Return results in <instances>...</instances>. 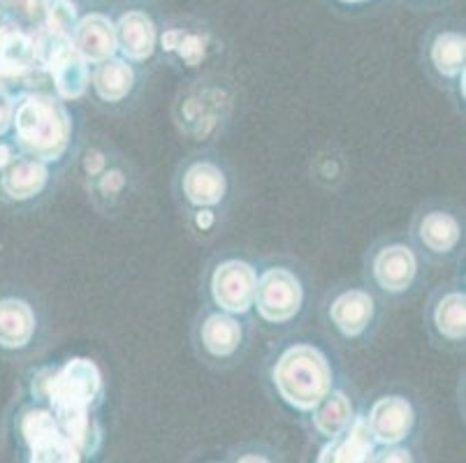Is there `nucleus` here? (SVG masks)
<instances>
[{
    "label": "nucleus",
    "instance_id": "4be33fe9",
    "mask_svg": "<svg viewBox=\"0 0 466 463\" xmlns=\"http://www.w3.org/2000/svg\"><path fill=\"white\" fill-rule=\"evenodd\" d=\"M72 46L88 65L107 61L116 56V35H114V19L107 12H86L79 16L72 31Z\"/></svg>",
    "mask_w": 466,
    "mask_h": 463
},
{
    "label": "nucleus",
    "instance_id": "dca6fc26",
    "mask_svg": "<svg viewBox=\"0 0 466 463\" xmlns=\"http://www.w3.org/2000/svg\"><path fill=\"white\" fill-rule=\"evenodd\" d=\"M63 172V167L19 153L12 163L0 169V199L15 209L40 206L54 195Z\"/></svg>",
    "mask_w": 466,
    "mask_h": 463
},
{
    "label": "nucleus",
    "instance_id": "1a4fd4ad",
    "mask_svg": "<svg viewBox=\"0 0 466 463\" xmlns=\"http://www.w3.org/2000/svg\"><path fill=\"white\" fill-rule=\"evenodd\" d=\"M31 401L45 403L56 415L97 410L107 397L100 364L91 357H67L61 364H45L28 373Z\"/></svg>",
    "mask_w": 466,
    "mask_h": 463
},
{
    "label": "nucleus",
    "instance_id": "c85d7f7f",
    "mask_svg": "<svg viewBox=\"0 0 466 463\" xmlns=\"http://www.w3.org/2000/svg\"><path fill=\"white\" fill-rule=\"evenodd\" d=\"M12 107H15V97L0 88V139H5L10 135Z\"/></svg>",
    "mask_w": 466,
    "mask_h": 463
},
{
    "label": "nucleus",
    "instance_id": "9b49d317",
    "mask_svg": "<svg viewBox=\"0 0 466 463\" xmlns=\"http://www.w3.org/2000/svg\"><path fill=\"white\" fill-rule=\"evenodd\" d=\"M406 235L430 267L460 265L466 250L464 206L448 197L425 199L415 206Z\"/></svg>",
    "mask_w": 466,
    "mask_h": 463
},
{
    "label": "nucleus",
    "instance_id": "9d476101",
    "mask_svg": "<svg viewBox=\"0 0 466 463\" xmlns=\"http://www.w3.org/2000/svg\"><path fill=\"white\" fill-rule=\"evenodd\" d=\"M256 320L232 316L200 304L190 322V347L195 359L211 371H230L251 352Z\"/></svg>",
    "mask_w": 466,
    "mask_h": 463
},
{
    "label": "nucleus",
    "instance_id": "a211bd4d",
    "mask_svg": "<svg viewBox=\"0 0 466 463\" xmlns=\"http://www.w3.org/2000/svg\"><path fill=\"white\" fill-rule=\"evenodd\" d=\"M144 88V67L112 56L91 67L88 97L97 109L107 114H124L139 100Z\"/></svg>",
    "mask_w": 466,
    "mask_h": 463
},
{
    "label": "nucleus",
    "instance_id": "f03ea898",
    "mask_svg": "<svg viewBox=\"0 0 466 463\" xmlns=\"http://www.w3.org/2000/svg\"><path fill=\"white\" fill-rule=\"evenodd\" d=\"M265 382L283 406L309 415L339 382L332 350L313 337L290 334L267 352Z\"/></svg>",
    "mask_w": 466,
    "mask_h": 463
},
{
    "label": "nucleus",
    "instance_id": "2eb2a0df",
    "mask_svg": "<svg viewBox=\"0 0 466 463\" xmlns=\"http://www.w3.org/2000/svg\"><path fill=\"white\" fill-rule=\"evenodd\" d=\"M422 327L431 346L441 352L461 355L466 350V278L457 274L427 295Z\"/></svg>",
    "mask_w": 466,
    "mask_h": 463
},
{
    "label": "nucleus",
    "instance_id": "f8f14e48",
    "mask_svg": "<svg viewBox=\"0 0 466 463\" xmlns=\"http://www.w3.org/2000/svg\"><path fill=\"white\" fill-rule=\"evenodd\" d=\"M258 260L239 248L218 250L207 260L200 274V304L253 317Z\"/></svg>",
    "mask_w": 466,
    "mask_h": 463
},
{
    "label": "nucleus",
    "instance_id": "c756f323",
    "mask_svg": "<svg viewBox=\"0 0 466 463\" xmlns=\"http://www.w3.org/2000/svg\"><path fill=\"white\" fill-rule=\"evenodd\" d=\"M232 463H274V458L265 452H258V449H248V452L237 454Z\"/></svg>",
    "mask_w": 466,
    "mask_h": 463
},
{
    "label": "nucleus",
    "instance_id": "7c9ffc66",
    "mask_svg": "<svg viewBox=\"0 0 466 463\" xmlns=\"http://www.w3.org/2000/svg\"><path fill=\"white\" fill-rule=\"evenodd\" d=\"M334 3L341 7H364V5H371L374 0H334Z\"/></svg>",
    "mask_w": 466,
    "mask_h": 463
},
{
    "label": "nucleus",
    "instance_id": "b1692460",
    "mask_svg": "<svg viewBox=\"0 0 466 463\" xmlns=\"http://www.w3.org/2000/svg\"><path fill=\"white\" fill-rule=\"evenodd\" d=\"M355 415H358V408H355L353 397L349 394V389L337 382L328 397L309 413V422H311L316 436H320L323 440H332L349 428Z\"/></svg>",
    "mask_w": 466,
    "mask_h": 463
},
{
    "label": "nucleus",
    "instance_id": "a878e982",
    "mask_svg": "<svg viewBox=\"0 0 466 463\" xmlns=\"http://www.w3.org/2000/svg\"><path fill=\"white\" fill-rule=\"evenodd\" d=\"M346 167L349 165H346V158L341 153L328 148V151L318 153L316 158L311 160V178L320 188H337L346 178Z\"/></svg>",
    "mask_w": 466,
    "mask_h": 463
},
{
    "label": "nucleus",
    "instance_id": "aec40b11",
    "mask_svg": "<svg viewBox=\"0 0 466 463\" xmlns=\"http://www.w3.org/2000/svg\"><path fill=\"white\" fill-rule=\"evenodd\" d=\"M362 415L379 448L404 445L418 427V408L406 394H380Z\"/></svg>",
    "mask_w": 466,
    "mask_h": 463
},
{
    "label": "nucleus",
    "instance_id": "2f4dec72",
    "mask_svg": "<svg viewBox=\"0 0 466 463\" xmlns=\"http://www.w3.org/2000/svg\"><path fill=\"white\" fill-rule=\"evenodd\" d=\"M28 463H56L52 457H45V454H28Z\"/></svg>",
    "mask_w": 466,
    "mask_h": 463
},
{
    "label": "nucleus",
    "instance_id": "6ab92c4d",
    "mask_svg": "<svg viewBox=\"0 0 466 463\" xmlns=\"http://www.w3.org/2000/svg\"><path fill=\"white\" fill-rule=\"evenodd\" d=\"M45 54L40 56V70L49 76L52 93L63 102H79L88 97L91 86V65L79 56L72 40L54 37L46 42Z\"/></svg>",
    "mask_w": 466,
    "mask_h": 463
},
{
    "label": "nucleus",
    "instance_id": "4468645a",
    "mask_svg": "<svg viewBox=\"0 0 466 463\" xmlns=\"http://www.w3.org/2000/svg\"><path fill=\"white\" fill-rule=\"evenodd\" d=\"M420 65L436 88L451 97L452 107L464 116L466 33L461 25H431L420 45Z\"/></svg>",
    "mask_w": 466,
    "mask_h": 463
},
{
    "label": "nucleus",
    "instance_id": "393cba45",
    "mask_svg": "<svg viewBox=\"0 0 466 463\" xmlns=\"http://www.w3.org/2000/svg\"><path fill=\"white\" fill-rule=\"evenodd\" d=\"M79 16L82 15H79L77 0H46L37 28H45V31L63 37H72Z\"/></svg>",
    "mask_w": 466,
    "mask_h": 463
},
{
    "label": "nucleus",
    "instance_id": "bb28decb",
    "mask_svg": "<svg viewBox=\"0 0 466 463\" xmlns=\"http://www.w3.org/2000/svg\"><path fill=\"white\" fill-rule=\"evenodd\" d=\"M46 0H0V7L10 15V19L19 25H40L42 10Z\"/></svg>",
    "mask_w": 466,
    "mask_h": 463
},
{
    "label": "nucleus",
    "instance_id": "473e14b6",
    "mask_svg": "<svg viewBox=\"0 0 466 463\" xmlns=\"http://www.w3.org/2000/svg\"><path fill=\"white\" fill-rule=\"evenodd\" d=\"M425 3H430V0H425Z\"/></svg>",
    "mask_w": 466,
    "mask_h": 463
},
{
    "label": "nucleus",
    "instance_id": "ddd939ff",
    "mask_svg": "<svg viewBox=\"0 0 466 463\" xmlns=\"http://www.w3.org/2000/svg\"><path fill=\"white\" fill-rule=\"evenodd\" d=\"M49 317L33 290L21 286L0 287V359L24 362L46 347Z\"/></svg>",
    "mask_w": 466,
    "mask_h": 463
},
{
    "label": "nucleus",
    "instance_id": "6e6552de",
    "mask_svg": "<svg viewBox=\"0 0 466 463\" xmlns=\"http://www.w3.org/2000/svg\"><path fill=\"white\" fill-rule=\"evenodd\" d=\"M388 308L362 280L341 278L325 290L318 304V320L332 346L360 350L376 341Z\"/></svg>",
    "mask_w": 466,
    "mask_h": 463
},
{
    "label": "nucleus",
    "instance_id": "7ed1b4c3",
    "mask_svg": "<svg viewBox=\"0 0 466 463\" xmlns=\"http://www.w3.org/2000/svg\"><path fill=\"white\" fill-rule=\"evenodd\" d=\"M10 137L21 156L63 169H70L82 139L70 105L54 96L52 88H31L15 97Z\"/></svg>",
    "mask_w": 466,
    "mask_h": 463
},
{
    "label": "nucleus",
    "instance_id": "20e7f679",
    "mask_svg": "<svg viewBox=\"0 0 466 463\" xmlns=\"http://www.w3.org/2000/svg\"><path fill=\"white\" fill-rule=\"evenodd\" d=\"M239 91L230 76L218 70L202 72L181 84L172 100V123L179 137L195 148H214L235 121Z\"/></svg>",
    "mask_w": 466,
    "mask_h": 463
},
{
    "label": "nucleus",
    "instance_id": "cd10ccee",
    "mask_svg": "<svg viewBox=\"0 0 466 463\" xmlns=\"http://www.w3.org/2000/svg\"><path fill=\"white\" fill-rule=\"evenodd\" d=\"M370 463H415V458L406 445H392V448H380V452L376 449Z\"/></svg>",
    "mask_w": 466,
    "mask_h": 463
},
{
    "label": "nucleus",
    "instance_id": "5701e85b",
    "mask_svg": "<svg viewBox=\"0 0 466 463\" xmlns=\"http://www.w3.org/2000/svg\"><path fill=\"white\" fill-rule=\"evenodd\" d=\"M379 445L371 438L364 415H355L349 428L332 440H325L316 463H370Z\"/></svg>",
    "mask_w": 466,
    "mask_h": 463
},
{
    "label": "nucleus",
    "instance_id": "0eeeda50",
    "mask_svg": "<svg viewBox=\"0 0 466 463\" xmlns=\"http://www.w3.org/2000/svg\"><path fill=\"white\" fill-rule=\"evenodd\" d=\"M430 265L406 232L376 237L362 255V283L383 301L385 308L409 304L427 286Z\"/></svg>",
    "mask_w": 466,
    "mask_h": 463
},
{
    "label": "nucleus",
    "instance_id": "423d86ee",
    "mask_svg": "<svg viewBox=\"0 0 466 463\" xmlns=\"http://www.w3.org/2000/svg\"><path fill=\"white\" fill-rule=\"evenodd\" d=\"M313 304V283L307 267L290 255L258 260L253 320L272 331L298 329Z\"/></svg>",
    "mask_w": 466,
    "mask_h": 463
},
{
    "label": "nucleus",
    "instance_id": "f257e3e1",
    "mask_svg": "<svg viewBox=\"0 0 466 463\" xmlns=\"http://www.w3.org/2000/svg\"><path fill=\"white\" fill-rule=\"evenodd\" d=\"M172 199L186 235L209 244L226 227L239 199V174L216 148H193L172 172Z\"/></svg>",
    "mask_w": 466,
    "mask_h": 463
},
{
    "label": "nucleus",
    "instance_id": "412c9836",
    "mask_svg": "<svg viewBox=\"0 0 466 463\" xmlns=\"http://www.w3.org/2000/svg\"><path fill=\"white\" fill-rule=\"evenodd\" d=\"M112 19L114 35H116V56L142 67L158 56L160 24L151 12L144 7H128Z\"/></svg>",
    "mask_w": 466,
    "mask_h": 463
},
{
    "label": "nucleus",
    "instance_id": "39448f33",
    "mask_svg": "<svg viewBox=\"0 0 466 463\" xmlns=\"http://www.w3.org/2000/svg\"><path fill=\"white\" fill-rule=\"evenodd\" d=\"M70 167L77 174L93 209L105 218L124 214L137 193V169L133 160L107 137L79 139Z\"/></svg>",
    "mask_w": 466,
    "mask_h": 463
},
{
    "label": "nucleus",
    "instance_id": "f3484780",
    "mask_svg": "<svg viewBox=\"0 0 466 463\" xmlns=\"http://www.w3.org/2000/svg\"><path fill=\"white\" fill-rule=\"evenodd\" d=\"M216 51H218V42L214 33L202 24L177 19L167 25H160L158 54L175 70L190 76L209 72V63L214 61Z\"/></svg>",
    "mask_w": 466,
    "mask_h": 463
}]
</instances>
